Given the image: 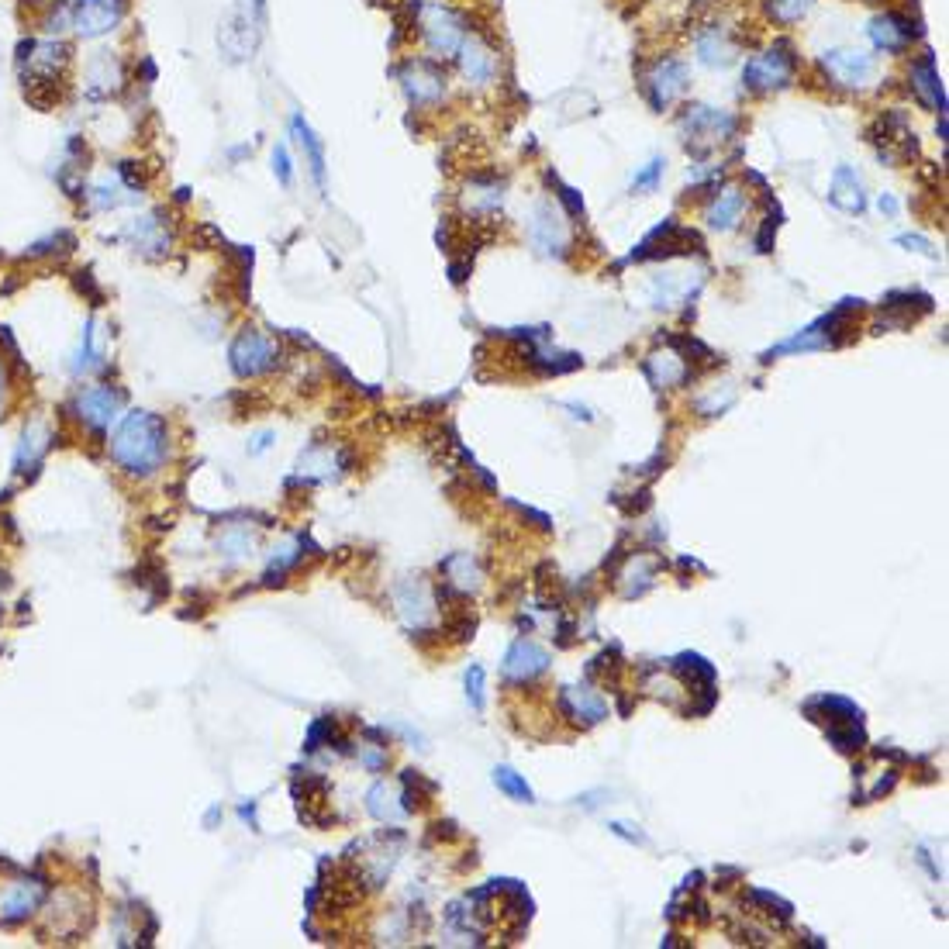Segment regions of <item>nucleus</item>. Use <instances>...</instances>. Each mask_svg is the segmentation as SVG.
Segmentation results:
<instances>
[{
  "instance_id": "nucleus-13",
  "label": "nucleus",
  "mask_w": 949,
  "mask_h": 949,
  "mask_svg": "<svg viewBox=\"0 0 949 949\" xmlns=\"http://www.w3.org/2000/svg\"><path fill=\"white\" fill-rule=\"evenodd\" d=\"M128 239H132V246L139 249L142 256H149V259L166 256L170 246H173V232H170V225L163 221V211H152V214L135 218L132 225H128Z\"/></svg>"
},
{
  "instance_id": "nucleus-37",
  "label": "nucleus",
  "mask_w": 949,
  "mask_h": 949,
  "mask_svg": "<svg viewBox=\"0 0 949 949\" xmlns=\"http://www.w3.org/2000/svg\"><path fill=\"white\" fill-rule=\"evenodd\" d=\"M466 698H470L473 711H484L487 694H484V670L480 667H470V673H466Z\"/></svg>"
},
{
  "instance_id": "nucleus-1",
  "label": "nucleus",
  "mask_w": 949,
  "mask_h": 949,
  "mask_svg": "<svg viewBox=\"0 0 949 949\" xmlns=\"http://www.w3.org/2000/svg\"><path fill=\"white\" fill-rule=\"evenodd\" d=\"M170 456L166 422L152 411H132L111 439V459L132 477H152Z\"/></svg>"
},
{
  "instance_id": "nucleus-36",
  "label": "nucleus",
  "mask_w": 949,
  "mask_h": 949,
  "mask_svg": "<svg viewBox=\"0 0 949 949\" xmlns=\"http://www.w3.org/2000/svg\"><path fill=\"white\" fill-rule=\"evenodd\" d=\"M42 28L49 35H59L66 32V28H73V0H52L42 18Z\"/></svg>"
},
{
  "instance_id": "nucleus-38",
  "label": "nucleus",
  "mask_w": 949,
  "mask_h": 949,
  "mask_svg": "<svg viewBox=\"0 0 949 949\" xmlns=\"http://www.w3.org/2000/svg\"><path fill=\"white\" fill-rule=\"evenodd\" d=\"M273 173H277V180L283 183V187L294 183V163H290L287 145H277V149H273Z\"/></svg>"
},
{
  "instance_id": "nucleus-12",
  "label": "nucleus",
  "mask_w": 949,
  "mask_h": 949,
  "mask_svg": "<svg viewBox=\"0 0 949 949\" xmlns=\"http://www.w3.org/2000/svg\"><path fill=\"white\" fill-rule=\"evenodd\" d=\"M684 87H687V66L680 63V59H663V63H656L653 70L642 76V90H646L649 104H653L656 111H667V107L684 94Z\"/></svg>"
},
{
  "instance_id": "nucleus-33",
  "label": "nucleus",
  "mask_w": 949,
  "mask_h": 949,
  "mask_svg": "<svg viewBox=\"0 0 949 949\" xmlns=\"http://www.w3.org/2000/svg\"><path fill=\"white\" fill-rule=\"evenodd\" d=\"M397 791L394 787H387V784H373V791H370V815L373 818H380V822H390V818H397V815H404V808L397 805Z\"/></svg>"
},
{
  "instance_id": "nucleus-46",
  "label": "nucleus",
  "mask_w": 949,
  "mask_h": 949,
  "mask_svg": "<svg viewBox=\"0 0 949 949\" xmlns=\"http://www.w3.org/2000/svg\"><path fill=\"white\" fill-rule=\"evenodd\" d=\"M4 390H7V370L4 363H0V397H4Z\"/></svg>"
},
{
  "instance_id": "nucleus-28",
  "label": "nucleus",
  "mask_w": 949,
  "mask_h": 949,
  "mask_svg": "<svg viewBox=\"0 0 949 949\" xmlns=\"http://www.w3.org/2000/svg\"><path fill=\"white\" fill-rule=\"evenodd\" d=\"M42 898H45V887L35 884V880H25V884H18L4 898V918L7 922H21V918H28L42 905Z\"/></svg>"
},
{
  "instance_id": "nucleus-34",
  "label": "nucleus",
  "mask_w": 949,
  "mask_h": 949,
  "mask_svg": "<svg viewBox=\"0 0 949 949\" xmlns=\"http://www.w3.org/2000/svg\"><path fill=\"white\" fill-rule=\"evenodd\" d=\"M494 784L501 787L508 798H515V801H525V805H532V801H535V794H532V787L525 784V777L515 774L511 767H497L494 770Z\"/></svg>"
},
{
  "instance_id": "nucleus-29",
  "label": "nucleus",
  "mask_w": 949,
  "mask_h": 949,
  "mask_svg": "<svg viewBox=\"0 0 949 949\" xmlns=\"http://www.w3.org/2000/svg\"><path fill=\"white\" fill-rule=\"evenodd\" d=\"M97 366H104V349H101V342H97V318H90L87 325H83L80 349L73 352V373L76 377H83V373L97 370Z\"/></svg>"
},
{
  "instance_id": "nucleus-7",
  "label": "nucleus",
  "mask_w": 949,
  "mask_h": 949,
  "mask_svg": "<svg viewBox=\"0 0 949 949\" xmlns=\"http://www.w3.org/2000/svg\"><path fill=\"white\" fill-rule=\"evenodd\" d=\"M870 142L877 145V156L884 163H905L918 152L915 132L908 128V118L901 111H884L877 125L870 128Z\"/></svg>"
},
{
  "instance_id": "nucleus-17",
  "label": "nucleus",
  "mask_w": 949,
  "mask_h": 949,
  "mask_svg": "<svg viewBox=\"0 0 949 949\" xmlns=\"http://www.w3.org/2000/svg\"><path fill=\"white\" fill-rule=\"evenodd\" d=\"M546 667H549V653L528 639H518L515 646L508 649V656H504V677L522 680V684L525 680H535L539 673H546Z\"/></svg>"
},
{
  "instance_id": "nucleus-43",
  "label": "nucleus",
  "mask_w": 949,
  "mask_h": 949,
  "mask_svg": "<svg viewBox=\"0 0 949 949\" xmlns=\"http://www.w3.org/2000/svg\"><path fill=\"white\" fill-rule=\"evenodd\" d=\"M611 829L618 832V836H625V839H635V843H646V836L642 832H632V825H625V822H615Z\"/></svg>"
},
{
  "instance_id": "nucleus-22",
  "label": "nucleus",
  "mask_w": 949,
  "mask_h": 949,
  "mask_svg": "<svg viewBox=\"0 0 949 949\" xmlns=\"http://www.w3.org/2000/svg\"><path fill=\"white\" fill-rule=\"evenodd\" d=\"M532 242H535V246H539L542 252H556V256L563 252V246H566V228H563L560 211H556L553 204H539V208H535Z\"/></svg>"
},
{
  "instance_id": "nucleus-32",
  "label": "nucleus",
  "mask_w": 949,
  "mask_h": 949,
  "mask_svg": "<svg viewBox=\"0 0 949 949\" xmlns=\"http://www.w3.org/2000/svg\"><path fill=\"white\" fill-rule=\"evenodd\" d=\"M698 56L704 66H732L736 63V45L729 42L722 32H708L698 42Z\"/></svg>"
},
{
  "instance_id": "nucleus-6",
  "label": "nucleus",
  "mask_w": 949,
  "mask_h": 949,
  "mask_svg": "<svg viewBox=\"0 0 949 949\" xmlns=\"http://www.w3.org/2000/svg\"><path fill=\"white\" fill-rule=\"evenodd\" d=\"M418 28H422L425 45H428V49H432L439 59L456 56L459 45H463V38H466L463 18L449 11V7H442V4H425V7H418Z\"/></svg>"
},
{
  "instance_id": "nucleus-10",
  "label": "nucleus",
  "mask_w": 949,
  "mask_h": 949,
  "mask_svg": "<svg viewBox=\"0 0 949 949\" xmlns=\"http://www.w3.org/2000/svg\"><path fill=\"white\" fill-rule=\"evenodd\" d=\"M822 70L829 73V80H836L839 87H863V83L874 80L877 73V63L870 52L863 49H832L822 56Z\"/></svg>"
},
{
  "instance_id": "nucleus-19",
  "label": "nucleus",
  "mask_w": 949,
  "mask_h": 949,
  "mask_svg": "<svg viewBox=\"0 0 949 949\" xmlns=\"http://www.w3.org/2000/svg\"><path fill=\"white\" fill-rule=\"evenodd\" d=\"M742 211H746V194H742L736 183H725V187L718 190L715 197H711L704 218H708V225L718 228V232H729V228L739 225Z\"/></svg>"
},
{
  "instance_id": "nucleus-31",
  "label": "nucleus",
  "mask_w": 949,
  "mask_h": 949,
  "mask_svg": "<svg viewBox=\"0 0 949 949\" xmlns=\"http://www.w3.org/2000/svg\"><path fill=\"white\" fill-rule=\"evenodd\" d=\"M90 204H94V211H114L121 208V204H132L135 194L132 187H121L118 180H97L94 187L87 190Z\"/></svg>"
},
{
  "instance_id": "nucleus-18",
  "label": "nucleus",
  "mask_w": 949,
  "mask_h": 949,
  "mask_svg": "<svg viewBox=\"0 0 949 949\" xmlns=\"http://www.w3.org/2000/svg\"><path fill=\"white\" fill-rule=\"evenodd\" d=\"M912 38H915V28L905 14L887 11V14H880V18L870 21V42L884 52H905L908 45H912Z\"/></svg>"
},
{
  "instance_id": "nucleus-25",
  "label": "nucleus",
  "mask_w": 949,
  "mask_h": 949,
  "mask_svg": "<svg viewBox=\"0 0 949 949\" xmlns=\"http://www.w3.org/2000/svg\"><path fill=\"white\" fill-rule=\"evenodd\" d=\"M52 442V432L45 422H32L25 428V435H21L18 442V453H14V470L18 473H28L32 466H38V459L45 456V449H49Z\"/></svg>"
},
{
  "instance_id": "nucleus-20",
  "label": "nucleus",
  "mask_w": 949,
  "mask_h": 949,
  "mask_svg": "<svg viewBox=\"0 0 949 949\" xmlns=\"http://www.w3.org/2000/svg\"><path fill=\"white\" fill-rule=\"evenodd\" d=\"M394 598H397V608H401V618L408 622V629H425V625L432 622V604H428L422 580H404V584H397Z\"/></svg>"
},
{
  "instance_id": "nucleus-3",
  "label": "nucleus",
  "mask_w": 949,
  "mask_h": 949,
  "mask_svg": "<svg viewBox=\"0 0 949 949\" xmlns=\"http://www.w3.org/2000/svg\"><path fill=\"white\" fill-rule=\"evenodd\" d=\"M266 25V0H239L218 25V49L228 63H246L256 56Z\"/></svg>"
},
{
  "instance_id": "nucleus-27",
  "label": "nucleus",
  "mask_w": 949,
  "mask_h": 949,
  "mask_svg": "<svg viewBox=\"0 0 949 949\" xmlns=\"http://www.w3.org/2000/svg\"><path fill=\"white\" fill-rule=\"evenodd\" d=\"M121 87V66L118 59H111V52H101V56L90 63L87 70V94L90 97H107L111 90Z\"/></svg>"
},
{
  "instance_id": "nucleus-26",
  "label": "nucleus",
  "mask_w": 949,
  "mask_h": 949,
  "mask_svg": "<svg viewBox=\"0 0 949 949\" xmlns=\"http://www.w3.org/2000/svg\"><path fill=\"white\" fill-rule=\"evenodd\" d=\"M912 90L918 97H922L929 107H939V111H946V94H943V83H939V73H936V63H932V52H925L922 59L912 66Z\"/></svg>"
},
{
  "instance_id": "nucleus-4",
  "label": "nucleus",
  "mask_w": 949,
  "mask_h": 949,
  "mask_svg": "<svg viewBox=\"0 0 949 949\" xmlns=\"http://www.w3.org/2000/svg\"><path fill=\"white\" fill-rule=\"evenodd\" d=\"M794 80V56L791 45H774V49L753 56L742 66V83L753 94H770V90H784Z\"/></svg>"
},
{
  "instance_id": "nucleus-40",
  "label": "nucleus",
  "mask_w": 949,
  "mask_h": 949,
  "mask_svg": "<svg viewBox=\"0 0 949 949\" xmlns=\"http://www.w3.org/2000/svg\"><path fill=\"white\" fill-rule=\"evenodd\" d=\"M660 176H663V159H653V163H649L646 170H642V173L632 180V190H653Z\"/></svg>"
},
{
  "instance_id": "nucleus-2",
  "label": "nucleus",
  "mask_w": 949,
  "mask_h": 949,
  "mask_svg": "<svg viewBox=\"0 0 949 949\" xmlns=\"http://www.w3.org/2000/svg\"><path fill=\"white\" fill-rule=\"evenodd\" d=\"M70 66V45L59 38H25L18 45V70L35 104L49 107L59 101V83Z\"/></svg>"
},
{
  "instance_id": "nucleus-23",
  "label": "nucleus",
  "mask_w": 949,
  "mask_h": 949,
  "mask_svg": "<svg viewBox=\"0 0 949 949\" xmlns=\"http://www.w3.org/2000/svg\"><path fill=\"white\" fill-rule=\"evenodd\" d=\"M563 711L570 718H584L587 725L601 722V718H608V704L598 691H591V687H563Z\"/></svg>"
},
{
  "instance_id": "nucleus-8",
  "label": "nucleus",
  "mask_w": 949,
  "mask_h": 949,
  "mask_svg": "<svg viewBox=\"0 0 949 949\" xmlns=\"http://www.w3.org/2000/svg\"><path fill=\"white\" fill-rule=\"evenodd\" d=\"M128 0H73V32L80 38H104L125 21Z\"/></svg>"
},
{
  "instance_id": "nucleus-39",
  "label": "nucleus",
  "mask_w": 949,
  "mask_h": 949,
  "mask_svg": "<svg viewBox=\"0 0 949 949\" xmlns=\"http://www.w3.org/2000/svg\"><path fill=\"white\" fill-rule=\"evenodd\" d=\"M63 915H73V908H66V894H59L56 905H52V918H63ZM90 922V912H76V925L70 929V936H80L83 929H87Z\"/></svg>"
},
{
  "instance_id": "nucleus-44",
  "label": "nucleus",
  "mask_w": 949,
  "mask_h": 949,
  "mask_svg": "<svg viewBox=\"0 0 949 949\" xmlns=\"http://www.w3.org/2000/svg\"><path fill=\"white\" fill-rule=\"evenodd\" d=\"M270 439H273V432H259L256 439H252V446H249V453H263L266 446H270Z\"/></svg>"
},
{
  "instance_id": "nucleus-16",
  "label": "nucleus",
  "mask_w": 949,
  "mask_h": 949,
  "mask_svg": "<svg viewBox=\"0 0 949 949\" xmlns=\"http://www.w3.org/2000/svg\"><path fill=\"white\" fill-rule=\"evenodd\" d=\"M459 70H463V76L473 83V87H487V83H494V76H497L494 49L480 42V38H463V45H459Z\"/></svg>"
},
{
  "instance_id": "nucleus-41",
  "label": "nucleus",
  "mask_w": 949,
  "mask_h": 949,
  "mask_svg": "<svg viewBox=\"0 0 949 949\" xmlns=\"http://www.w3.org/2000/svg\"><path fill=\"white\" fill-rule=\"evenodd\" d=\"M542 359H549V352H542V349H532V363H542ZM556 359V356H553ZM566 363H542V370H553V373H563V370H573V366L580 363L577 356H563Z\"/></svg>"
},
{
  "instance_id": "nucleus-21",
  "label": "nucleus",
  "mask_w": 949,
  "mask_h": 949,
  "mask_svg": "<svg viewBox=\"0 0 949 949\" xmlns=\"http://www.w3.org/2000/svg\"><path fill=\"white\" fill-rule=\"evenodd\" d=\"M829 201L836 204L839 211H846V214H860L863 208H867V197H863V180L856 176L853 166H836V173H832Z\"/></svg>"
},
{
  "instance_id": "nucleus-45",
  "label": "nucleus",
  "mask_w": 949,
  "mask_h": 949,
  "mask_svg": "<svg viewBox=\"0 0 949 949\" xmlns=\"http://www.w3.org/2000/svg\"><path fill=\"white\" fill-rule=\"evenodd\" d=\"M877 208H880V211H887V214H898V201L884 194V197H877Z\"/></svg>"
},
{
  "instance_id": "nucleus-15",
  "label": "nucleus",
  "mask_w": 949,
  "mask_h": 949,
  "mask_svg": "<svg viewBox=\"0 0 949 949\" xmlns=\"http://www.w3.org/2000/svg\"><path fill=\"white\" fill-rule=\"evenodd\" d=\"M401 87L411 104H435L446 94V76L432 63H408L401 70Z\"/></svg>"
},
{
  "instance_id": "nucleus-11",
  "label": "nucleus",
  "mask_w": 949,
  "mask_h": 949,
  "mask_svg": "<svg viewBox=\"0 0 949 949\" xmlns=\"http://www.w3.org/2000/svg\"><path fill=\"white\" fill-rule=\"evenodd\" d=\"M701 235L691 228H680L677 221L667 218L660 228L646 235L639 249L632 252V259H656V256H677V252H701Z\"/></svg>"
},
{
  "instance_id": "nucleus-5",
  "label": "nucleus",
  "mask_w": 949,
  "mask_h": 949,
  "mask_svg": "<svg viewBox=\"0 0 949 949\" xmlns=\"http://www.w3.org/2000/svg\"><path fill=\"white\" fill-rule=\"evenodd\" d=\"M228 359H232V370L239 377H263V373L280 366V346L273 339H266L263 332H256V328H246V332L235 335Z\"/></svg>"
},
{
  "instance_id": "nucleus-42",
  "label": "nucleus",
  "mask_w": 949,
  "mask_h": 949,
  "mask_svg": "<svg viewBox=\"0 0 949 949\" xmlns=\"http://www.w3.org/2000/svg\"><path fill=\"white\" fill-rule=\"evenodd\" d=\"M898 246H908L912 252H922V256H929V259H936V256H939V252L932 249V242H929V239H922V235H901Z\"/></svg>"
},
{
  "instance_id": "nucleus-35",
  "label": "nucleus",
  "mask_w": 949,
  "mask_h": 949,
  "mask_svg": "<svg viewBox=\"0 0 949 949\" xmlns=\"http://www.w3.org/2000/svg\"><path fill=\"white\" fill-rule=\"evenodd\" d=\"M815 7V0H767V11L777 25H794Z\"/></svg>"
},
{
  "instance_id": "nucleus-24",
  "label": "nucleus",
  "mask_w": 949,
  "mask_h": 949,
  "mask_svg": "<svg viewBox=\"0 0 949 949\" xmlns=\"http://www.w3.org/2000/svg\"><path fill=\"white\" fill-rule=\"evenodd\" d=\"M290 132H294L301 152L308 156V166H311V176H315L318 190H325V145H321V139L311 132V125L301 118V114H290Z\"/></svg>"
},
{
  "instance_id": "nucleus-9",
  "label": "nucleus",
  "mask_w": 949,
  "mask_h": 949,
  "mask_svg": "<svg viewBox=\"0 0 949 949\" xmlns=\"http://www.w3.org/2000/svg\"><path fill=\"white\" fill-rule=\"evenodd\" d=\"M680 128H684L687 142H701V149H708V145L722 142L725 135L736 132V118H732L729 111H722V107H704V104H694L687 107V114L680 118Z\"/></svg>"
},
{
  "instance_id": "nucleus-14",
  "label": "nucleus",
  "mask_w": 949,
  "mask_h": 949,
  "mask_svg": "<svg viewBox=\"0 0 949 949\" xmlns=\"http://www.w3.org/2000/svg\"><path fill=\"white\" fill-rule=\"evenodd\" d=\"M118 411H121V394L107 384L90 387L76 397V415H80L90 428H97V432L111 428V422L118 418Z\"/></svg>"
},
{
  "instance_id": "nucleus-30",
  "label": "nucleus",
  "mask_w": 949,
  "mask_h": 949,
  "mask_svg": "<svg viewBox=\"0 0 949 949\" xmlns=\"http://www.w3.org/2000/svg\"><path fill=\"white\" fill-rule=\"evenodd\" d=\"M646 373L653 377L656 387H673L680 384V380H687V366L684 359L677 356V352H656V356L646 359Z\"/></svg>"
}]
</instances>
